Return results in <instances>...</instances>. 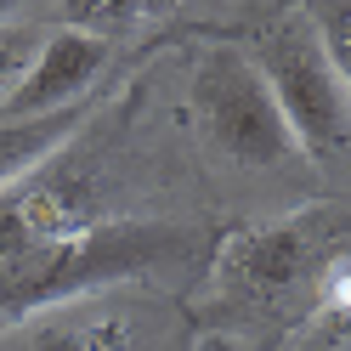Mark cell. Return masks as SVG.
<instances>
[{
	"label": "cell",
	"mask_w": 351,
	"mask_h": 351,
	"mask_svg": "<svg viewBox=\"0 0 351 351\" xmlns=\"http://www.w3.org/2000/svg\"><path fill=\"white\" fill-rule=\"evenodd\" d=\"M346 295V210L312 204L283 221H255L215 250L210 300L244 306L255 317H283L300 300Z\"/></svg>",
	"instance_id": "obj_1"
},
{
	"label": "cell",
	"mask_w": 351,
	"mask_h": 351,
	"mask_svg": "<svg viewBox=\"0 0 351 351\" xmlns=\"http://www.w3.org/2000/svg\"><path fill=\"white\" fill-rule=\"evenodd\" d=\"M182 244H187V232L159 227V221L153 227L147 221H97L0 272V323H23L34 312H51V306L91 300L108 283L142 272L153 261H170Z\"/></svg>",
	"instance_id": "obj_2"
},
{
	"label": "cell",
	"mask_w": 351,
	"mask_h": 351,
	"mask_svg": "<svg viewBox=\"0 0 351 351\" xmlns=\"http://www.w3.org/2000/svg\"><path fill=\"white\" fill-rule=\"evenodd\" d=\"M250 62H255V74L267 80V91L278 102L283 125H289L300 159L335 170L346 159V142H351V97H346L351 80H340L328 69V57L312 40L306 17L300 12L278 17V23L255 40Z\"/></svg>",
	"instance_id": "obj_3"
},
{
	"label": "cell",
	"mask_w": 351,
	"mask_h": 351,
	"mask_svg": "<svg viewBox=\"0 0 351 351\" xmlns=\"http://www.w3.org/2000/svg\"><path fill=\"white\" fill-rule=\"evenodd\" d=\"M193 108L204 136L244 170H283L300 165V147L283 125L267 80L255 74L250 51L238 46H204L193 62Z\"/></svg>",
	"instance_id": "obj_4"
},
{
	"label": "cell",
	"mask_w": 351,
	"mask_h": 351,
	"mask_svg": "<svg viewBox=\"0 0 351 351\" xmlns=\"http://www.w3.org/2000/svg\"><path fill=\"white\" fill-rule=\"evenodd\" d=\"M108 62H114V40L46 29L34 62L17 80V91L0 102V119H40V114H62V108L85 102V91L108 74Z\"/></svg>",
	"instance_id": "obj_5"
},
{
	"label": "cell",
	"mask_w": 351,
	"mask_h": 351,
	"mask_svg": "<svg viewBox=\"0 0 351 351\" xmlns=\"http://www.w3.org/2000/svg\"><path fill=\"white\" fill-rule=\"evenodd\" d=\"M97 221H102L97 204L69 176H46V170L23 176L12 193H0V272L46 244H62V238L97 227Z\"/></svg>",
	"instance_id": "obj_6"
},
{
	"label": "cell",
	"mask_w": 351,
	"mask_h": 351,
	"mask_svg": "<svg viewBox=\"0 0 351 351\" xmlns=\"http://www.w3.org/2000/svg\"><path fill=\"white\" fill-rule=\"evenodd\" d=\"M6 351H130V317L119 306L91 300H69L51 312H34L12 328Z\"/></svg>",
	"instance_id": "obj_7"
},
{
	"label": "cell",
	"mask_w": 351,
	"mask_h": 351,
	"mask_svg": "<svg viewBox=\"0 0 351 351\" xmlns=\"http://www.w3.org/2000/svg\"><path fill=\"white\" fill-rule=\"evenodd\" d=\"M85 125H91V102H74L62 114H40V119H0V193H12L23 176L46 170Z\"/></svg>",
	"instance_id": "obj_8"
},
{
	"label": "cell",
	"mask_w": 351,
	"mask_h": 351,
	"mask_svg": "<svg viewBox=\"0 0 351 351\" xmlns=\"http://www.w3.org/2000/svg\"><path fill=\"white\" fill-rule=\"evenodd\" d=\"M147 12H153V0H57L62 29L97 34V40H114V34H125V29H136Z\"/></svg>",
	"instance_id": "obj_9"
},
{
	"label": "cell",
	"mask_w": 351,
	"mask_h": 351,
	"mask_svg": "<svg viewBox=\"0 0 351 351\" xmlns=\"http://www.w3.org/2000/svg\"><path fill=\"white\" fill-rule=\"evenodd\" d=\"M300 17H306V29H312V40L323 46L328 69L340 80H351V6L346 0H306Z\"/></svg>",
	"instance_id": "obj_10"
},
{
	"label": "cell",
	"mask_w": 351,
	"mask_h": 351,
	"mask_svg": "<svg viewBox=\"0 0 351 351\" xmlns=\"http://www.w3.org/2000/svg\"><path fill=\"white\" fill-rule=\"evenodd\" d=\"M40 40H46V29H34V23H6V29H0V102L17 91L23 69L40 51Z\"/></svg>",
	"instance_id": "obj_11"
},
{
	"label": "cell",
	"mask_w": 351,
	"mask_h": 351,
	"mask_svg": "<svg viewBox=\"0 0 351 351\" xmlns=\"http://www.w3.org/2000/svg\"><path fill=\"white\" fill-rule=\"evenodd\" d=\"M193 351H250L244 340H232V335H210V340H199Z\"/></svg>",
	"instance_id": "obj_12"
},
{
	"label": "cell",
	"mask_w": 351,
	"mask_h": 351,
	"mask_svg": "<svg viewBox=\"0 0 351 351\" xmlns=\"http://www.w3.org/2000/svg\"><path fill=\"white\" fill-rule=\"evenodd\" d=\"M29 6H34V0H0V29L17 23V12H29Z\"/></svg>",
	"instance_id": "obj_13"
}]
</instances>
